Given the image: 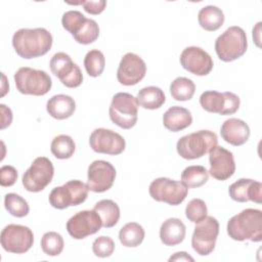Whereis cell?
<instances>
[{
  "label": "cell",
  "mask_w": 262,
  "mask_h": 262,
  "mask_svg": "<svg viewBox=\"0 0 262 262\" xmlns=\"http://www.w3.org/2000/svg\"><path fill=\"white\" fill-rule=\"evenodd\" d=\"M192 123L190 112L182 106L174 105L169 107L163 115V124L166 129L172 132H179Z\"/></svg>",
  "instance_id": "23"
},
{
  "label": "cell",
  "mask_w": 262,
  "mask_h": 262,
  "mask_svg": "<svg viewBox=\"0 0 262 262\" xmlns=\"http://www.w3.org/2000/svg\"><path fill=\"white\" fill-rule=\"evenodd\" d=\"M71 4H81L84 7V10L89 13V14H94L97 15L101 13L105 6H106V1L104 0H97V1H81L78 3H71Z\"/></svg>",
  "instance_id": "39"
},
{
  "label": "cell",
  "mask_w": 262,
  "mask_h": 262,
  "mask_svg": "<svg viewBox=\"0 0 262 262\" xmlns=\"http://www.w3.org/2000/svg\"><path fill=\"white\" fill-rule=\"evenodd\" d=\"M13 78L16 89L26 95H45L52 86L51 78L45 71L35 70L29 67L19 68Z\"/></svg>",
  "instance_id": "6"
},
{
  "label": "cell",
  "mask_w": 262,
  "mask_h": 262,
  "mask_svg": "<svg viewBox=\"0 0 262 262\" xmlns=\"http://www.w3.org/2000/svg\"><path fill=\"white\" fill-rule=\"evenodd\" d=\"M93 210L99 215L102 226L105 228L115 226L120 219V208L112 200H101L97 202Z\"/></svg>",
  "instance_id": "28"
},
{
  "label": "cell",
  "mask_w": 262,
  "mask_h": 262,
  "mask_svg": "<svg viewBox=\"0 0 262 262\" xmlns=\"http://www.w3.org/2000/svg\"><path fill=\"white\" fill-rule=\"evenodd\" d=\"M180 64L184 70L195 76H207L214 66L210 54L196 46L183 49L180 54Z\"/></svg>",
  "instance_id": "19"
},
{
  "label": "cell",
  "mask_w": 262,
  "mask_h": 262,
  "mask_svg": "<svg viewBox=\"0 0 262 262\" xmlns=\"http://www.w3.org/2000/svg\"><path fill=\"white\" fill-rule=\"evenodd\" d=\"M185 225L178 218H169L160 227V238L165 246H176L185 237Z\"/></svg>",
  "instance_id": "25"
},
{
  "label": "cell",
  "mask_w": 262,
  "mask_h": 262,
  "mask_svg": "<svg viewBox=\"0 0 262 262\" xmlns=\"http://www.w3.org/2000/svg\"><path fill=\"white\" fill-rule=\"evenodd\" d=\"M52 42V35L44 28L19 29L12 36V46L15 52L25 59L46 54L50 50Z\"/></svg>",
  "instance_id": "1"
},
{
  "label": "cell",
  "mask_w": 262,
  "mask_h": 262,
  "mask_svg": "<svg viewBox=\"0 0 262 262\" xmlns=\"http://www.w3.org/2000/svg\"><path fill=\"white\" fill-rule=\"evenodd\" d=\"M61 25L80 44H91L96 41L99 36L97 23L91 18H86L84 14L78 10L64 12L61 17Z\"/></svg>",
  "instance_id": "5"
},
{
  "label": "cell",
  "mask_w": 262,
  "mask_h": 262,
  "mask_svg": "<svg viewBox=\"0 0 262 262\" xmlns=\"http://www.w3.org/2000/svg\"><path fill=\"white\" fill-rule=\"evenodd\" d=\"M146 74V64L144 60L133 52L126 53L119 64L117 79L120 84L133 86L139 83Z\"/></svg>",
  "instance_id": "18"
},
{
  "label": "cell",
  "mask_w": 262,
  "mask_h": 262,
  "mask_svg": "<svg viewBox=\"0 0 262 262\" xmlns=\"http://www.w3.org/2000/svg\"><path fill=\"white\" fill-rule=\"evenodd\" d=\"M137 104L145 110L160 108L166 101L164 91L156 86H147L139 90L136 96Z\"/></svg>",
  "instance_id": "27"
},
{
  "label": "cell",
  "mask_w": 262,
  "mask_h": 262,
  "mask_svg": "<svg viewBox=\"0 0 262 262\" xmlns=\"http://www.w3.org/2000/svg\"><path fill=\"white\" fill-rule=\"evenodd\" d=\"M110 119L123 129H131L138 118V104L136 97L127 92H119L113 96L110 110Z\"/></svg>",
  "instance_id": "7"
},
{
  "label": "cell",
  "mask_w": 262,
  "mask_h": 262,
  "mask_svg": "<svg viewBox=\"0 0 262 262\" xmlns=\"http://www.w3.org/2000/svg\"><path fill=\"white\" fill-rule=\"evenodd\" d=\"M1 108V129L6 128L12 122V112L5 104H0Z\"/></svg>",
  "instance_id": "40"
},
{
  "label": "cell",
  "mask_w": 262,
  "mask_h": 262,
  "mask_svg": "<svg viewBox=\"0 0 262 262\" xmlns=\"http://www.w3.org/2000/svg\"><path fill=\"white\" fill-rule=\"evenodd\" d=\"M219 234V223L213 216H207L196 223L192 237V249L201 256H207L213 252Z\"/></svg>",
  "instance_id": "11"
},
{
  "label": "cell",
  "mask_w": 262,
  "mask_h": 262,
  "mask_svg": "<svg viewBox=\"0 0 262 262\" xmlns=\"http://www.w3.org/2000/svg\"><path fill=\"white\" fill-rule=\"evenodd\" d=\"M76 149L74 139L66 134H60L53 138L50 144V150L52 155L59 160L70 159Z\"/></svg>",
  "instance_id": "31"
},
{
  "label": "cell",
  "mask_w": 262,
  "mask_h": 262,
  "mask_svg": "<svg viewBox=\"0 0 262 262\" xmlns=\"http://www.w3.org/2000/svg\"><path fill=\"white\" fill-rule=\"evenodd\" d=\"M262 184L259 181H255L249 178H241L233 182L228 192L230 198L238 203H246L252 201L257 204L262 203Z\"/></svg>",
  "instance_id": "21"
},
{
  "label": "cell",
  "mask_w": 262,
  "mask_h": 262,
  "mask_svg": "<svg viewBox=\"0 0 262 262\" xmlns=\"http://www.w3.org/2000/svg\"><path fill=\"white\" fill-rule=\"evenodd\" d=\"M87 177L89 190L93 192H104L114 184L116 179V169L110 162L96 160L89 165Z\"/></svg>",
  "instance_id": "17"
},
{
  "label": "cell",
  "mask_w": 262,
  "mask_h": 262,
  "mask_svg": "<svg viewBox=\"0 0 262 262\" xmlns=\"http://www.w3.org/2000/svg\"><path fill=\"white\" fill-rule=\"evenodd\" d=\"M218 143L217 135L210 130H200L182 136L176 144L178 155L185 160L200 159Z\"/></svg>",
  "instance_id": "3"
},
{
  "label": "cell",
  "mask_w": 262,
  "mask_h": 262,
  "mask_svg": "<svg viewBox=\"0 0 262 262\" xmlns=\"http://www.w3.org/2000/svg\"><path fill=\"white\" fill-rule=\"evenodd\" d=\"M89 187L81 180H70L62 186L54 187L49 193L50 205L58 210L84 203L88 196Z\"/></svg>",
  "instance_id": "8"
},
{
  "label": "cell",
  "mask_w": 262,
  "mask_h": 262,
  "mask_svg": "<svg viewBox=\"0 0 262 262\" xmlns=\"http://www.w3.org/2000/svg\"><path fill=\"white\" fill-rule=\"evenodd\" d=\"M148 191L155 201L167 203L171 206H177L187 196L188 188L180 181L167 177H160L150 183Z\"/></svg>",
  "instance_id": "10"
},
{
  "label": "cell",
  "mask_w": 262,
  "mask_h": 262,
  "mask_svg": "<svg viewBox=\"0 0 262 262\" xmlns=\"http://www.w3.org/2000/svg\"><path fill=\"white\" fill-rule=\"evenodd\" d=\"M63 238L55 231H48L41 238L42 251L48 256H57L63 250Z\"/></svg>",
  "instance_id": "35"
},
{
  "label": "cell",
  "mask_w": 262,
  "mask_h": 262,
  "mask_svg": "<svg viewBox=\"0 0 262 262\" xmlns=\"http://www.w3.org/2000/svg\"><path fill=\"white\" fill-rule=\"evenodd\" d=\"M169 261L170 262H172V261H191V262H193L194 259L190 255H188L186 252H177L169 258Z\"/></svg>",
  "instance_id": "41"
},
{
  "label": "cell",
  "mask_w": 262,
  "mask_h": 262,
  "mask_svg": "<svg viewBox=\"0 0 262 262\" xmlns=\"http://www.w3.org/2000/svg\"><path fill=\"white\" fill-rule=\"evenodd\" d=\"M17 180V171L13 166L5 165L0 169V184L3 187L13 185Z\"/></svg>",
  "instance_id": "38"
},
{
  "label": "cell",
  "mask_w": 262,
  "mask_h": 262,
  "mask_svg": "<svg viewBox=\"0 0 262 262\" xmlns=\"http://www.w3.org/2000/svg\"><path fill=\"white\" fill-rule=\"evenodd\" d=\"M224 13L217 6L208 5L199 11L198 20L200 26L209 32H214L220 29L224 24Z\"/></svg>",
  "instance_id": "26"
},
{
  "label": "cell",
  "mask_w": 262,
  "mask_h": 262,
  "mask_svg": "<svg viewBox=\"0 0 262 262\" xmlns=\"http://www.w3.org/2000/svg\"><path fill=\"white\" fill-rule=\"evenodd\" d=\"M1 246L13 254H24L28 252L34 244L33 231L25 225L8 224L1 231Z\"/></svg>",
  "instance_id": "12"
},
{
  "label": "cell",
  "mask_w": 262,
  "mask_h": 262,
  "mask_svg": "<svg viewBox=\"0 0 262 262\" xmlns=\"http://www.w3.org/2000/svg\"><path fill=\"white\" fill-rule=\"evenodd\" d=\"M89 144L95 152L111 156L122 154L126 146L125 139L119 133L105 128H97L92 131Z\"/></svg>",
  "instance_id": "16"
},
{
  "label": "cell",
  "mask_w": 262,
  "mask_h": 262,
  "mask_svg": "<svg viewBox=\"0 0 262 262\" xmlns=\"http://www.w3.org/2000/svg\"><path fill=\"white\" fill-rule=\"evenodd\" d=\"M4 206L10 215L17 218L25 217L30 212V207L28 205V202L20 195L13 192H9L5 194Z\"/></svg>",
  "instance_id": "34"
},
{
  "label": "cell",
  "mask_w": 262,
  "mask_h": 262,
  "mask_svg": "<svg viewBox=\"0 0 262 262\" xmlns=\"http://www.w3.org/2000/svg\"><path fill=\"white\" fill-rule=\"evenodd\" d=\"M92 251L99 258L110 257L115 251V243L110 236H98L92 244Z\"/></svg>",
  "instance_id": "37"
},
{
  "label": "cell",
  "mask_w": 262,
  "mask_h": 262,
  "mask_svg": "<svg viewBox=\"0 0 262 262\" xmlns=\"http://www.w3.org/2000/svg\"><path fill=\"white\" fill-rule=\"evenodd\" d=\"M220 134L227 143L239 146L248 141L250 128L245 121L237 118H229L222 124Z\"/></svg>",
  "instance_id": "22"
},
{
  "label": "cell",
  "mask_w": 262,
  "mask_h": 262,
  "mask_svg": "<svg viewBox=\"0 0 262 262\" xmlns=\"http://www.w3.org/2000/svg\"><path fill=\"white\" fill-rule=\"evenodd\" d=\"M51 73L68 88L79 87L83 82V75L80 68L64 52L55 53L49 62Z\"/></svg>",
  "instance_id": "14"
},
{
  "label": "cell",
  "mask_w": 262,
  "mask_h": 262,
  "mask_svg": "<svg viewBox=\"0 0 262 262\" xmlns=\"http://www.w3.org/2000/svg\"><path fill=\"white\" fill-rule=\"evenodd\" d=\"M84 67L90 77H98L102 74L105 67V58L101 51L92 49L88 51L84 58Z\"/></svg>",
  "instance_id": "33"
},
{
  "label": "cell",
  "mask_w": 262,
  "mask_h": 262,
  "mask_svg": "<svg viewBox=\"0 0 262 262\" xmlns=\"http://www.w3.org/2000/svg\"><path fill=\"white\" fill-rule=\"evenodd\" d=\"M210 169L208 173L215 179L223 181L230 178L235 172L233 154L228 149L216 145L209 152Z\"/></svg>",
  "instance_id": "20"
},
{
  "label": "cell",
  "mask_w": 262,
  "mask_h": 262,
  "mask_svg": "<svg viewBox=\"0 0 262 262\" xmlns=\"http://www.w3.org/2000/svg\"><path fill=\"white\" fill-rule=\"evenodd\" d=\"M145 232L143 227L136 222L125 224L119 231V239L124 247H138L144 239Z\"/></svg>",
  "instance_id": "29"
},
{
  "label": "cell",
  "mask_w": 262,
  "mask_h": 262,
  "mask_svg": "<svg viewBox=\"0 0 262 262\" xmlns=\"http://www.w3.org/2000/svg\"><path fill=\"white\" fill-rule=\"evenodd\" d=\"M247 48V35L237 26H231L226 29L215 41V51L218 57L225 62L239 58L246 53Z\"/></svg>",
  "instance_id": "4"
},
{
  "label": "cell",
  "mask_w": 262,
  "mask_h": 262,
  "mask_svg": "<svg viewBox=\"0 0 262 262\" xmlns=\"http://www.w3.org/2000/svg\"><path fill=\"white\" fill-rule=\"evenodd\" d=\"M195 91L194 83L185 77L176 78L170 85L172 97L177 101H185L192 98Z\"/></svg>",
  "instance_id": "32"
},
{
  "label": "cell",
  "mask_w": 262,
  "mask_h": 262,
  "mask_svg": "<svg viewBox=\"0 0 262 262\" xmlns=\"http://www.w3.org/2000/svg\"><path fill=\"white\" fill-rule=\"evenodd\" d=\"M227 234L234 241H262V211L245 209L232 216L227 222Z\"/></svg>",
  "instance_id": "2"
},
{
  "label": "cell",
  "mask_w": 262,
  "mask_h": 262,
  "mask_svg": "<svg viewBox=\"0 0 262 262\" xmlns=\"http://www.w3.org/2000/svg\"><path fill=\"white\" fill-rule=\"evenodd\" d=\"M208 209L206 203L201 199H192L185 208L186 218L193 223H199L207 217Z\"/></svg>",
  "instance_id": "36"
},
{
  "label": "cell",
  "mask_w": 262,
  "mask_h": 262,
  "mask_svg": "<svg viewBox=\"0 0 262 262\" xmlns=\"http://www.w3.org/2000/svg\"><path fill=\"white\" fill-rule=\"evenodd\" d=\"M239 103V97L229 91L221 93L210 90L203 92L200 96V104L205 111L222 116L234 114L238 110Z\"/></svg>",
  "instance_id": "13"
},
{
  "label": "cell",
  "mask_w": 262,
  "mask_h": 262,
  "mask_svg": "<svg viewBox=\"0 0 262 262\" xmlns=\"http://www.w3.org/2000/svg\"><path fill=\"white\" fill-rule=\"evenodd\" d=\"M209 179V173L207 169L200 165L188 166L181 173V182L186 185L187 188H198L204 185Z\"/></svg>",
  "instance_id": "30"
},
{
  "label": "cell",
  "mask_w": 262,
  "mask_h": 262,
  "mask_svg": "<svg viewBox=\"0 0 262 262\" xmlns=\"http://www.w3.org/2000/svg\"><path fill=\"white\" fill-rule=\"evenodd\" d=\"M101 227V219L94 210L80 211L67 222V230L75 239H82L94 234L99 231Z\"/></svg>",
  "instance_id": "15"
},
{
  "label": "cell",
  "mask_w": 262,
  "mask_h": 262,
  "mask_svg": "<svg viewBox=\"0 0 262 262\" xmlns=\"http://www.w3.org/2000/svg\"><path fill=\"white\" fill-rule=\"evenodd\" d=\"M53 175L54 168L51 161L46 157H38L24 173L21 182L26 190L39 192L51 182Z\"/></svg>",
  "instance_id": "9"
},
{
  "label": "cell",
  "mask_w": 262,
  "mask_h": 262,
  "mask_svg": "<svg viewBox=\"0 0 262 262\" xmlns=\"http://www.w3.org/2000/svg\"><path fill=\"white\" fill-rule=\"evenodd\" d=\"M46 111L52 118L56 120H64L75 113L76 102L70 95H53L46 103Z\"/></svg>",
  "instance_id": "24"
}]
</instances>
